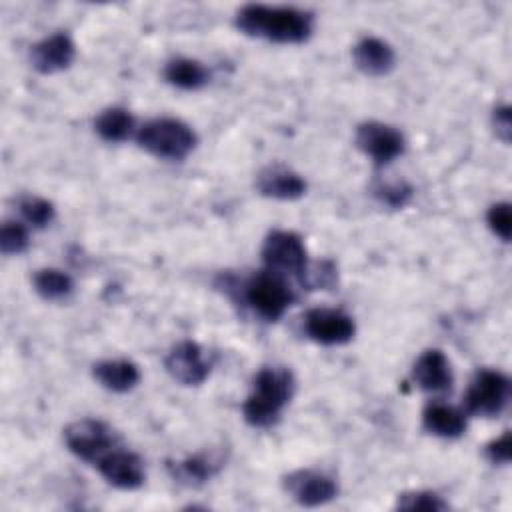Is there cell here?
<instances>
[{
	"instance_id": "1",
	"label": "cell",
	"mask_w": 512,
	"mask_h": 512,
	"mask_svg": "<svg viewBox=\"0 0 512 512\" xmlns=\"http://www.w3.org/2000/svg\"><path fill=\"white\" fill-rule=\"evenodd\" d=\"M236 28L252 38H264L276 44H302L310 38L314 18L310 12L294 6L246 4L236 12Z\"/></svg>"
},
{
	"instance_id": "2",
	"label": "cell",
	"mask_w": 512,
	"mask_h": 512,
	"mask_svg": "<svg viewBox=\"0 0 512 512\" xmlns=\"http://www.w3.org/2000/svg\"><path fill=\"white\" fill-rule=\"evenodd\" d=\"M294 394V376L286 368H262L254 376L252 392L242 404L244 420L254 428L278 422L284 406Z\"/></svg>"
},
{
	"instance_id": "3",
	"label": "cell",
	"mask_w": 512,
	"mask_h": 512,
	"mask_svg": "<svg viewBox=\"0 0 512 512\" xmlns=\"http://www.w3.org/2000/svg\"><path fill=\"white\" fill-rule=\"evenodd\" d=\"M138 146L162 160H182L196 146L194 130L178 118H154L138 128Z\"/></svg>"
},
{
	"instance_id": "4",
	"label": "cell",
	"mask_w": 512,
	"mask_h": 512,
	"mask_svg": "<svg viewBox=\"0 0 512 512\" xmlns=\"http://www.w3.org/2000/svg\"><path fill=\"white\" fill-rule=\"evenodd\" d=\"M244 300L258 316L274 322L284 316L294 300V294L282 274L264 270L254 274L244 284Z\"/></svg>"
},
{
	"instance_id": "5",
	"label": "cell",
	"mask_w": 512,
	"mask_h": 512,
	"mask_svg": "<svg viewBox=\"0 0 512 512\" xmlns=\"http://www.w3.org/2000/svg\"><path fill=\"white\" fill-rule=\"evenodd\" d=\"M510 398V378L500 370H478L464 396L466 412L476 416L500 414Z\"/></svg>"
},
{
	"instance_id": "6",
	"label": "cell",
	"mask_w": 512,
	"mask_h": 512,
	"mask_svg": "<svg viewBox=\"0 0 512 512\" xmlns=\"http://www.w3.org/2000/svg\"><path fill=\"white\" fill-rule=\"evenodd\" d=\"M262 260L268 270L302 278L308 268V254L302 238L290 230H274L262 246Z\"/></svg>"
},
{
	"instance_id": "7",
	"label": "cell",
	"mask_w": 512,
	"mask_h": 512,
	"mask_svg": "<svg viewBox=\"0 0 512 512\" xmlns=\"http://www.w3.org/2000/svg\"><path fill=\"white\" fill-rule=\"evenodd\" d=\"M64 442L72 454L96 464L98 458L114 448L116 436L106 422L96 418H82L64 428Z\"/></svg>"
},
{
	"instance_id": "8",
	"label": "cell",
	"mask_w": 512,
	"mask_h": 512,
	"mask_svg": "<svg viewBox=\"0 0 512 512\" xmlns=\"http://www.w3.org/2000/svg\"><path fill=\"white\" fill-rule=\"evenodd\" d=\"M302 328L310 340L324 346L346 344L354 338V332H356L354 320L346 312L334 310V308L308 310L304 314Z\"/></svg>"
},
{
	"instance_id": "9",
	"label": "cell",
	"mask_w": 512,
	"mask_h": 512,
	"mask_svg": "<svg viewBox=\"0 0 512 512\" xmlns=\"http://www.w3.org/2000/svg\"><path fill=\"white\" fill-rule=\"evenodd\" d=\"M356 146L372 158L378 166H384L404 152V136L384 122H362L356 128Z\"/></svg>"
},
{
	"instance_id": "10",
	"label": "cell",
	"mask_w": 512,
	"mask_h": 512,
	"mask_svg": "<svg viewBox=\"0 0 512 512\" xmlns=\"http://www.w3.org/2000/svg\"><path fill=\"white\" fill-rule=\"evenodd\" d=\"M96 468L108 484L120 490H136L144 484L146 478L142 458L122 448L108 450L102 458L96 460Z\"/></svg>"
},
{
	"instance_id": "11",
	"label": "cell",
	"mask_w": 512,
	"mask_h": 512,
	"mask_svg": "<svg viewBox=\"0 0 512 512\" xmlns=\"http://www.w3.org/2000/svg\"><path fill=\"white\" fill-rule=\"evenodd\" d=\"M284 490L300 504V506H322L326 502H330L332 498H336L338 494V486L336 482L316 470H294L290 474L284 476Z\"/></svg>"
},
{
	"instance_id": "12",
	"label": "cell",
	"mask_w": 512,
	"mask_h": 512,
	"mask_svg": "<svg viewBox=\"0 0 512 512\" xmlns=\"http://www.w3.org/2000/svg\"><path fill=\"white\" fill-rule=\"evenodd\" d=\"M164 366L168 374L184 386H198L210 374V362L206 360L204 350L192 340L178 342L168 352Z\"/></svg>"
},
{
	"instance_id": "13",
	"label": "cell",
	"mask_w": 512,
	"mask_h": 512,
	"mask_svg": "<svg viewBox=\"0 0 512 512\" xmlns=\"http://www.w3.org/2000/svg\"><path fill=\"white\" fill-rule=\"evenodd\" d=\"M74 56L76 46L72 38L64 32H56L36 42L30 50V62L40 74H56L66 70L74 62Z\"/></svg>"
},
{
	"instance_id": "14",
	"label": "cell",
	"mask_w": 512,
	"mask_h": 512,
	"mask_svg": "<svg viewBox=\"0 0 512 512\" xmlns=\"http://www.w3.org/2000/svg\"><path fill=\"white\" fill-rule=\"evenodd\" d=\"M256 190L266 198L296 200L306 194V180L294 170L274 164L258 172Z\"/></svg>"
},
{
	"instance_id": "15",
	"label": "cell",
	"mask_w": 512,
	"mask_h": 512,
	"mask_svg": "<svg viewBox=\"0 0 512 512\" xmlns=\"http://www.w3.org/2000/svg\"><path fill=\"white\" fill-rule=\"evenodd\" d=\"M412 380L426 392H446L452 388L454 376L448 358L442 350H426L412 368Z\"/></svg>"
},
{
	"instance_id": "16",
	"label": "cell",
	"mask_w": 512,
	"mask_h": 512,
	"mask_svg": "<svg viewBox=\"0 0 512 512\" xmlns=\"http://www.w3.org/2000/svg\"><path fill=\"white\" fill-rule=\"evenodd\" d=\"M352 58L356 68L366 76H386L396 64L392 46L374 36H366L356 42L352 48Z\"/></svg>"
},
{
	"instance_id": "17",
	"label": "cell",
	"mask_w": 512,
	"mask_h": 512,
	"mask_svg": "<svg viewBox=\"0 0 512 512\" xmlns=\"http://www.w3.org/2000/svg\"><path fill=\"white\" fill-rule=\"evenodd\" d=\"M92 374L100 386L118 394L132 390L140 380L138 366L126 358L100 360L92 366Z\"/></svg>"
},
{
	"instance_id": "18",
	"label": "cell",
	"mask_w": 512,
	"mask_h": 512,
	"mask_svg": "<svg viewBox=\"0 0 512 512\" xmlns=\"http://www.w3.org/2000/svg\"><path fill=\"white\" fill-rule=\"evenodd\" d=\"M422 426L434 436L458 438L466 430V416L450 404L432 402L422 412Z\"/></svg>"
},
{
	"instance_id": "19",
	"label": "cell",
	"mask_w": 512,
	"mask_h": 512,
	"mask_svg": "<svg viewBox=\"0 0 512 512\" xmlns=\"http://www.w3.org/2000/svg\"><path fill=\"white\" fill-rule=\"evenodd\" d=\"M164 78L172 84L178 86L182 90H198L202 88L208 78L210 72L206 70V66L198 60L192 58H174L166 64L164 68Z\"/></svg>"
},
{
	"instance_id": "20",
	"label": "cell",
	"mask_w": 512,
	"mask_h": 512,
	"mask_svg": "<svg viewBox=\"0 0 512 512\" xmlns=\"http://www.w3.org/2000/svg\"><path fill=\"white\" fill-rule=\"evenodd\" d=\"M98 136L106 142H124L134 132V116L120 106L106 108L94 120Z\"/></svg>"
},
{
	"instance_id": "21",
	"label": "cell",
	"mask_w": 512,
	"mask_h": 512,
	"mask_svg": "<svg viewBox=\"0 0 512 512\" xmlns=\"http://www.w3.org/2000/svg\"><path fill=\"white\" fill-rule=\"evenodd\" d=\"M34 290L48 302L66 300L74 292V280L58 268H42L32 278Z\"/></svg>"
},
{
	"instance_id": "22",
	"label": "cell",
	"mask_w": 512,
	"mask_h": 512,
	"mask_svg": "<svg viewBox=\"0 0 512 512\" xmlns=\"http://www.w3.org/2000/svg\"><path fill=\"white\" fill-rule=\"evenodd\" d=\"M222 466V458L214 454H194L180 460L174 466V476L188 482V484H202L212 478Z\"/></svg>"
},
{
	"instance_id": "23",
	"label": "cell",
	"mask_w": 512,
	"mask_h": 512,
	"mask_svg": "<svg viewBox=\"0 0 512 512\" xmlns=\"http://www.w3.org/2000/svg\"><path fill=\"white\" fill-rule=\"evenodd\" d=\"M18 210L22 218L34 228H44L54 220V206L40 196H22L18 200Z\"/></svg>"
},
{
	"instance_id": "24",
	"label": "cell",
	"mask_w": 512,
	"mask_h": 512,
	"mask_svg": "<svg viewBox=\"0 0 512 512\" xmlns=\"http://www.w3.org/2000/svg\"><path fill=\"white\" fill-rule=\"evenodd\" d=\"M396 508H400V510H430V512H436V510H446L448 504L436 492L412 490V492L398 494Z\"/></svg>"
},
{
	"instance_id": "25",
	"label": "cell",
	"mask_w": 512,
	"mask_h": 512,
	"mask_svg": "<svg viewBox=\"0 0 512 512\" xmlns=\"http://www.w3.org/2000/svg\"><path fill=\"white\" fill-rule=\"evenodd\" d=\"M28 230L16 220H6L0 228V250L4 256L22 254L28 248Z\"/></svg>"
},
{
	"instance_id": "26",
	"label": "cell",
	"mask_w": 512,
	"mask_h": 512,
	"mask_svg": "<svg viewBox=\"0 0 512 512\" xmlns=\"http://www.w3.org/2000/svg\"><path fill=\"white\" fill-rule=\"evenodd\" d=\"M374 196L390 206V208H402L410 202L412 198V186L406 184V182H398V180H392V182H378L374 186Z\"/></svg>"
},
{
	"instance_id": "27",
	"label": "cell",
	"mask_w": 512,
	"mask_h": 512,
	"mask_svg": "<svg viewBox=\"0 0 512 512\" xmlns=\"http://www.w3.org/2000/svg\"><path fill=\"white\" fill-rule=\"evenodd\" d=\"M486 222L490 226V230L504 242L510 240L512 234V212H510V204L508 202H498L492 204L488 214H486Z\"/></svg>"
},
{
	"instance_id": "28",
	"label": "cell",
	"mask_w": 512,
	"mask_h": 512,
	"mask_svg": "<svg viewBox=\"0 0 512 512\" xmlns=\"http://www.w3.org/2000/svg\"><path fill=\"white\" fill-rule=\"evenodd\" d=\"M486 456L492 464H508L512 456V434L504 432L496 440L486 444Z\"/></svg>"
},
{
	"instance_id": "29",
	"label": "cell",
	"mask_w": 512,
	"mask_h": 512,
	"mask_svg": "<svg viewBox=\"0 0 512 512\" xmlns=\"http://www.w3.org/2000/svg\"><path fill=\"white\" fill-rule=\"evenodd\" d=\"M492 124L496 130V136L502 142H510V132H512V120H510V106H498L492 114Z\"/></svg>"
}]
</instances>
